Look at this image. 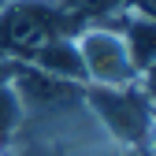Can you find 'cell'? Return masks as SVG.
I'll return each mask as SVG.
<instances>
[{
	"label": "cell",
	"mask_w": 156,
	"mask_h": 156,
	"mask_svg": "<svg viewBox=\"0 0 156 156\" xmlns=\"http://www.w3.org/2000/svg\"><path fill=\"white\" fill-rule=\"evenodd\" d=\"M86 104L97 115L112 141L130 145L138 152H149V138H152V93H149V78L134 86H119V89H97L86 86Z\"/></svg>",
	"instance_id": "obj_1"
},
{
	"label": "cell",
	"mask_w": 156,
	"mask_h": 156,
	"mask_svg": "<svg viewBox=\"0 0 156 156\" xmlns=\"http://www.w3.org/2000/svg\"><path fill=\"white\" fill-rule=\"evenodd\" d=\"M74 48H78V60H82V71H86V86H97V89H119V86H134L141 82L138 67H134V56H130V45L126 37L119 34L115 23H89L82 26L74 37Z\"/></svg>",
	"instance_id": "obj_2"
},
{
	"label": "cell",
	"mask_w": 156,
	"mask_h": 156,
	"mask_svg": "<svg viewBox=\"0 0 156 156\" xmlns=\"http://www.w3.org/2000/svg\"><path fill=\"white\" fill-rule=\"evenodd\" d=\"M26 60H30V67L45 71V74H52V78L86 86V71H82V60H78V48H74L71 37H48V41L37 45Z\"/></svg>",
	"instance_id": "obj_3"
},
{
	"label": "cell",
	"mask_w": 156,
	"mask_h": 156,
	"mask_svg": "<svg viewBox=\"0 0 156 156\" xmlns=\"http://www.w3.org/2000/svg\"><path fill=\"white\" fill-rule=\"evenodd\" d=\"M19 130H23V101L8 78V82H0V149H8Z\"/></svg>",
	"instance_id": "obj_4"
},
{
	"label": "cell",
	"mask_w": 156,
	"mask_h": 156,
	"mask_svg": "<svg viewBox=\"0 0 156 156\" xmlns=\"http://www.w3.org/2000/svg\"><path fill=\"white\" fill-rule=\"evenodd\" d=\"M4 4H8V0H0V8H4Z\"/></svg>",
	"instance_id": "obj_5"
},
{
	"label": "cell",
	"mask_w": 156,
	"mask_h": 156,
	"mask_svg": "<svg viewBox=\"0 0 156 156\" xmlns=\"http://www.w3.org/2000/svg\"><path fill=\"white\" fill-rule=\"evenodd\" d=\"M0 156H4V152H0Z\"/></svg>",
	"instance_id": "obj_6"
}]
</instances>
